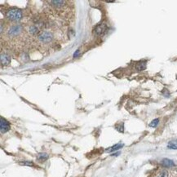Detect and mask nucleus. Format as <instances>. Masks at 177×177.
Returning <instances> with one entry per match:
<instances>
[{"instance_id":"nucleus-2","label":"nucleus","mask_w":177,"mask_h":177,"mask_svg":"<svg viewBox=\"0 0 177 177\" xmlns=\"http://www.w3.org/2000/svg\"><path fill=\"white\" fill-rule=\"evenodd\" d=\"M107 25L105 23H101V24H99L94 29V34L97 36H101V35H104L106 31H107Z\"/></svg>"},{"instance_id":"nucleus-4","label":"nucleus","mask_w":177,"mask_h":177,"mask_svg":"<svg viewBox=\"0 0 177 177\" xmlns=\"http://www.w3.org/2000/svg\"><path fill=\"white\" fill-rule=\"evenodd\" d=\"M10 123L8 121H7L3 117H0V130L2 133H6L10 130Z\"/></svg>"},{"instance_id":"nucleus-16","label":"nucleus","mask_w":177,"mask_h":177,"mask_svg":"<svg viewBox=\"0 0 177 177\" xmlns=\"http://www.w3.org/2000/svg\"><path fill=\"white\" fill-rule=\"evenodd\" d=\"M167 147L169 149H177V145H175V143H173V142H170L168 144V145Z\"/></svg>"},{"instance_id":"nucleus-7","label":"nucleus","mask_w":177,"mask_h":177,"mask_svg":"<svg viewBox=\"0 0 177 177\" xmlns=\"http://www.w3.org/2000/svg\"><path fill=\"white\" fill-rule=\"evenodd\" d=\"M10 62H11V58L9 56H7V55H6V54L1 55V63L3 65H9Z\"/></svg>"},{"instance_id":"nucleus-3","label":"nucleus","mask_w":177,"mask_h":177,"mask_svg":"<svg viewBox=\"0 0 177 177\" xmlns=\"http://www.w3.org/2000/svg\"><path fill=\"white\" fill-rule=\"evenodd\" d=\"M53 38V35L51 34L50 32H43L41 34H39L38 36V39L39 41H41L42 43H49L51 42Z\"/></svg>"},{"instance_id":"nucleus-9","label":"nucleus","mask_w":177,"mask_h":177,"mask_svg":"<svg viewBox=\"0 0 177 177\" xmlns=\"http://www.w3.org/2000/svg\"><path fill=\"white\" fill-rule=\"evenodd\" d=\"M146 69V62L145 61H141L136 65V69L138 71H143Z\"/></svg>"},{"instance_id":"nucleus-5","label":"nucleus","mask_w":177,"mask_h":177,"mask_svg":"<svg viewBox=\"0 0 177 177\" xmlns=\"http://www.w3.org/2000/svg\"><path fill=\"white\" fill-rule=\"evenodd\" d=\"M22 30V27L20 25H16L12 26L8 30V35L9 36H16L20 34V33Z\"/></svg>"},{"instance_id":"nucleus-15","label":"nucleus","mask_w":177,"mask_h":177,"mask_svg":"<svg viewBox=\"0 0 177 177\" xmlns=\"http://www.w3.org/2000/svg\"><path fill=\"white\" fill-rule=\"evenodd\" d=\"M116 129L117 131H119V132H123L124 131V125L123 123H120L119 125H117L116 126Z\"/></svg>"},{"instance_id":"nucleus-11","label":"nucleus","mask_w":177,"mask_h":177,"mask_svg":"<svg viewBox=\"0 0 177 177\" xmlns=\"http://www.w3.org/2000/svg\"><path fill=\"white\" fill-rule=\"evenodd\" d=\"M47 158H48V154L46 153H40L38 155V159L41 162L46 161Z\"/></svg>"},{"instance_id":"nucleus-19","label":"nucleus","mask_w":177,"mask_h":177,"mask_svg":"<svg viewBox=\"0 0 177 177\" xmlns=\"http://www.w3.org/2000/svg\"><path fill=\"white\" fill-rule=\"evenodd\" d=\"M120 153H114V154H112V156H117V155H119Z\"/></svg>"},{"instance_id":"nucleus-14","label":"nucleus","mask_w":177,"mask_h":177,"mask_svg":"<svg viewBox=\"0 0 177 177\" xmlns=\"http://www.w3.org/2000/svg\"><path fill=\"white\" fill-rule=\"evenodd\" d=\"M158 123H159V119H156L153 120V121L149 123V127H156L158 126Z\"/></svg>"},{"instance_id":"nucleus-13","label":"nucleus","mask_w":177,"mask_h":177,"mask_svg":"<svg viewBox=\"0 0 177 177\" xmlns=\"http://www.w3.org/2000/svg\"><path fill=\"white\" fill-rule=\"evenodd\" d=\"M20 164L25 165V166H29V167H34V164L33 162L30 161H24V162H20Z\"/></svg>"},{"instance_id":"nucleus-1","label":"nucleus","mask_w":177,"mask_h":177,"mask_svg":"<svg viewBox=\"0 0 177 177\" xmlns=\"http://www.w3.org/2000/svg\"><path fill=\"white\" fill-rule=\"evenodd\" d=\"M7 17L13 21H19L22 18V12L19 9H11L6 13Z\"/></svg>"},{"instance_id":"nucleus-17","label":"nucleus","mask_w":177,"mask_h":177,"mask_svg":"<svg viewBox=\"0 0 177 177\" xmlns=\"http://www.w3.org/2000/svg\"><path fill=\"white\" fill-rule=\"evenodd\" d=\"M158 177H168V173H167V171H164L162 173H160V175H158Z\"/></svg>"},{"instance_id":"nucleus-12","label":"nucleus","mask_w":177,"mask_h":177,"mask_svg":"<svg viewBox=\"0 0 177 177\" xmlns=\"http://www.w3.org/2000/svg\"><path fill=\"white\" fill-rule=\"evenodd\" d=\"M29 32L31 34L35 35L38 33V28L36 26V25H32V26L29 27Z\"/></svg>"},{"instance_id":"nucleus-8","label":"nucleus","mask_w":177,"mask_h":177,"mask_svg":"<svg viewBox=\"0 0 177 177\" xmlns=\"http://www.w3.org/2000/svg\"><path fill=\"white\" fill-rule=\"evenodd\" d=\"M123 144H117V145L112 146L110 149H108L106 151L107 152H114V151L119 150L121 148H123Z\"/></svg>"},{"instance_id":"nucleus-6","label":"nucleus","mask_w":177,"mask_h":177,"mask_svg":"<svg viewBox=\"0 0 177 177\" xmlns=\"http://www.w3.org/2000/svg\"><path fill=\"white\" fill-rule=\"evenodd\" d=\"M162 165L165 167H172L175 166L174 162L171 159H168V158H164V159L162 161Z\"/></svg>"},{"instance_id":"nucleus-10","label":"nucleus","mask_w":177,"mask_h":177,"mask_svg":"<svg viewBox=\"0 0 177 177\" xmlns=\"http://www.w3.org/2000/svg\"><path fill=\"white\" fill-rule=\"evenodd\" d=\"M51 5H53L54 7H60L64 6V4L65 3V1H62V0H54V1H51Z\"/></svg>"},{"instance_id":"nucleus-18","label":"nucleus","mask_w":177,"mask_h":177,"mask_svg":"<svg viewBox=\"0 0 177 177\" xmlns=\"http://www.w3.org/2000/svg\"><path fill=\"white\" fill-rule=\"evenodd\" d=\"M80 54V50H77V51H75L74 54H73V57H78Z\"/></svg>"}]
</instances>
